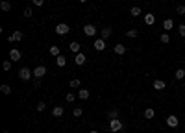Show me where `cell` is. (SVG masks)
<instances>
[{
    "label": "cell",
    "mask_w": 185,
    "mask_h": 133,
    "mask_svg": "<svg viewBox=\"0 0 185 133\" xmlns=\"http://www.w3.org/2000/svg\"><path fill=\"white\" fill-rule=\"evenodd\" d=\"M74 61H76V65H85V54H82V52L76 54V59Z\"/></svg>",
    "instance_id": "cell-16"
},
{
    "label": "cell",
    "mask_w": 185,
    "mask_h": 133,
    "mask_svg": "<svg viewBox=\"0 0 185 133\" xmlns=\"http://www.w3.org/2000/svg\"><path fill=\"white\" fill-rule=\"evenodd\" d=\"M183 89H185V81H183Z\"/></svg>",
    "instance_id": "cell-40"
},
{
    "label": "cell",
    "mask_w": 185,
    "mask_h": 133,
    "mask_svg": "<svg viewBox=\"0 0 185 133\" xmlns=\"http://www.w3.org/2000/svg\"><path fill=\"white\" fill-rule=\"evenodd\" d=\"M167 126L176 129V128L180 126V120H178V117H176V115H169V117H167Z\"/></svg>",
    "instance_id": "cell-4"
},
{
    "label": "cell",
    "mask_w": 185,
    "mask_h": 133,
    "mask_svg": "<svg viewBox=\"0 0 185 133\" xmlns=\"http://www.w3.org/2000/svg\"><path fill=\"white\" fill-rule=\"evenodd\" d=\"M2 69H4V70H9V69H11V61H4V63H2Z\"/></svg>",
    "instance_id": "cell-33"
},
{
    "label": "cell",
    "mask_w": 185,
    "mask_h": 133,
    "mask_svg": "<svg viewBox=\"0 0 185 133\" xmlns=\"http://www.w3.org/2000/svg\"><path fill=\"white\" fill-rule=\"evenodd\" d=\"M68 30H71V28H68V24H65V22H59V24L56 26V33L58 35H67Z\"/></svg>",
    "instance_id": "cell-3"
},
{
    "label": "cell",
    "mask_w": 185,
    "mask_h": 133,
    "mask_svg": "<svg viewBox=\"0 0 185 133\" xmlns=\"http://www.w3.org/2000/svg\"><path fill=\"white\" fill-rule=\"evenodd\" d=\"M32 15H33V9L32 8H26L24 9V17H32Z\"/></svg>",
    "instance_id": "cell-34"
},
{
    "label": "cell",
    "mask_w": 185,
    "mask_h": 133,
    "mask_svg": "<svg viewBox=\"0 0 185 133\" xmlns=\"http://www.w3.org/2000/svg\"><path fill=\"white\" fill-rule=\"evenodd\" d=\"M115 54H119V56H122V54H126V46L124 44H115Z\"/></svg>",
    "instance_id": "cell-14"
},
{
    "label": "cell",
    "mask_w": 185,
    "mask_h": 133,
    "mask_svg": "<svg viewBox=\"0 0 185 133\" xmlns=\"http://www.w3.org/2000/svg\"><path fill=\"white\" fill-rule=\"evenodd\" d=\"M154 22H155V17H154L152 13H146V15H145V24H146V26H152Z\"/></svg>",
    "instance_id": "cell-10"
},
{
    "label": "cell",
    "mask_w": 185,
    "mask_h": 133,
    "mask_svg": "<svg viewBox=\"0 0 185 133\" xmlns=\"http://www.w3.org/2000/svg\"><path fill=\"white\" fill-rule=\"evenodd\" d=\"M0 8H2V11H9V9H11V4L8 2V0H4V2L0 4Z\"/></svg>",
    "instance_id": "cell-26"
},
{
    "label": "cell",
    "mask_w": 185,
    "mask_h": 133,
    "mask_svg": "<svg viewBox=\"0 0 185 133\" xmlns=\"http://www.w3.org/2000/svg\"><path fill=\"white\" fill-rule=\"evenodd\" d=\"M178 33H180L181 37H185V24H180V26H178Z\"/></svg>",
    "instance_id": "cell-31"
},
{
    "label": "cell",
    "mask_w": 185,
    "mask_h": 133,
    "mask_svg": "<svg viewBox=\"0 0 185 133\" xmlns=\"http://www.w3.org/2000/svg\"><path fill=\"white\" fill-rule=\"evenodd\" d=\"M78 98H82V100H87V98H89V91H87V89H80V93H78Z\"/></svg>",
    "instance_id": "cell-20"
},
{
    "label": "cell",
    "mask_w": 185,
    "mask_h": 133,
    "mask_svg": "<svg viewBox=\"0 0 185 133\" xmlns=\"http://www.w3.org/2000/svg\"><path fill=\"white\" fill-rule=\"evenodd\" d=\"M89 133H98V131H89Z\"/></svg>",
    "instance_id": "cell-38"
},
{
    "label": "cell",
    "mask_w": 185,
    "mask_h": 133,
    "mask_svg": "<svg viewBox=\"0 0 185 133\" xmlns=\"http://www.w3.org/2000/svg\"><path fill=\"white\" fill-rule=\"evenodd\" d=\"M107 118H109V120L119 118V111H117V109H111V111H107Z\"/></svg>",
    "instance_id": "cell-17"
},
{
    "label": "cell",
    "mask_w": 185,
    "mask_h": 133,
    "mask_svg": "<svg viewBox=\"0 0 185 133\" xmlns=\"http://www.w3.org/2000/svg\"><path fill=\"white\" fill-rule=\"evenodd\" d=\"M83 33L89 35V37L96 35V26H95V24H85V26H83Z\"/></svg>",
    "instance_id": "cell-5"
},
{
    "label": "cell",
    "mask_w": 185,
    "mask_h": 133,
    "mask_svg": "<svg viewBox=\"0 0 185 133\" xmlns=\"http://www.w3.org/2000/svg\"><path fill=\"white\" fill-rule=\"evenodd\" d=\"M68 83H71L72 89H78V87H80V80H72V81H68Z\"/></svg>",
    "instance_id": "cell-32"
},
{
    "label": "cell",
    "mask_w": 185,
    "mask_h": 133,
    "mask_svg": "<svg viewBox=\"0 0 185 133\" xmlns=\"http://www.w3.org/2000/svg\"><path fill=\"white\" fill-rule=\"evenodd\" d=\"M155 117V111L152 109V107H148V109H145V118H148V120H152Z\"/></svg>",
    "instance_id": "cell-15"
},
{
    "label": "cell",
    "mask_w": 185,
    "mask_h": 133,
    "mask_svg": "<svg viewBox=\"0 0 185 133\" xmlns=\"http://www.w3.org/2000/svg\"><path fill=\"white\" fill-rule=\"evenodd\" d=\"M126 37L135 39V37H137V30H128V32H126Z\"/></svg>",
    "instance_id": "cell-28"
},
{
    "label": "cell",
    "mask_w": 185,
    "mask_h": 133,
    "mask_svg": "<svg viewBox=\"0 0 185 133\" xmlns=\"http://www.w3.org/2000/svg\"><path fill=\"white\" fill-rule=\"evenodd\" d=\"M65 100H67V102H68V104H72V102H74V100H76V96H74V94H72V93H68V94H67V96H65Z\"/></svg>",
    "instance_id": "cell-29"
},
{
    "label": "cell",
    "mask_w": 185,
    "mask_h": 133,
    "mask_svg": "<svg viewBox=\"0 0 185 133\" xmlns=\"http://www.w3.org/2000/svg\"><path fill=\"white\" fill-rule=\"evenodd\" d=\"M0 91H2V94H11V87L8 83H4V85H0Z\"/></svg>",
    "instance_id": "cell-21"
},
{
    "label": "cell",
    "mask_w": 185,
    "mask_h": 133,
    "mask_svg": "<svg viewBox=\"0 0 185 133\" xmlns=\"http://www.w3.org/2000/svg\"><path fill=\"white\" fill-rule=\"evenodd\" d=\"M176 11H178L180 15H185V6H183V4H181V6H178V8H176Z\"/></svg>",
    "instance_id": "cell-35"
},
{
    "label": "cell",
    "mask_w": 185,
    "mask_h": 133,
    "mask_svg": "<svg viewBox=\"0 0 185 133\" xmlns=\"http://www.w3.org/2000/svg\"><path fill=\"white\" fill-rule=\"evenodd\" d=\"M163 28H165L167 32L172 30V28H174V20H172V19H165V20H163Z\"/></svg>",
    "instance_id": "cell-13"
},
{
    "label": "cell",
    "mask_w": 185,
    "mask_h": 133,
    "mask_svg": "<svg viewBox=\"0 0 185 133\" xmlns=\"http://www.w3.org/2000/svg\"><path fill=\"white\" fill-rule=\"evenodd\" d=\"M20 39H22V32H13L11 37H8L9 43H17V41H20Z\"/></svg>",
    "instance_id": "cell-8"
},
{
    "label": "cell",
    "mask_w": 185,
    "mask_h": 133,
    "mask_svg": "<svg viewBox=\"0 0 185 133\" xmlns=\"http://www.w3.org/2000/svg\"><path fill=\"white\" fill-rule=\"evenodd\" d=\"M82 113H83V109H82V107H74V111H72V115H74V117H82Z\"/></svg>",
    "instance_id": "cell-30"
},
{
    "label": "cell",
    "mask_w": 185,
    "mask_h": 133,
    "mask_svg": "<svg viewBox=\"0 0 185 133\" xmlns=\"http://www.w3.org/2000/svg\"><path fill=\"white\" fill-rule=\"evenodd\" d=\"M44 107H46L44 102H39V104H37V111H44Z\"/></svg>",
    "instance_id": "cell-37"
},
{
    "label": "cell",
    "mask_w": 185,
    "mask_h": 133,
    "mask_svg": "<svg viewBox=\"0 0 185 133\" xmlns=\"http://www.w3.org/2000/svg\"><path fill=\"white\" fill-rule=\"evenodd\" d=\"M80 2H87V0H80Z\"/></svg>",
    "instance_id": "cell-39"
},
{
    "label": "cell",
    "mask_w": 185,
    "mask_h": 133,
    "mask_svg": "<svg viewBox=\"0 0 185 133\" xmlns=\"http://www.w3.org/2000/svg\"><path fill=\"white\" fill-rule=\"evenodd\" d=\"M109 35H111V28H104L102 30V39H107Z\"/></svg>",
    "instance_id": "cell-27"
},
{
    "label": "cell",
    "mask_w": 185,
    "mask_h": 133,
    "mask_svg": "<svg viewBox=\"0 0 185 133\" xmlns=\"http://www.w3.org/2000/svg\"><path fill=\"white\" fill-rule=\"evenodd\" d=\"M44 74H46V66H43V65H41V66H35V69H33V76H35L37 80H41Z\"/></svg>",
    "instance_id": "cell-6"
},
{
    "label": "cell",
    "mask_w": 185,
    "mask_h": 133,
    "mask_svg": "<svg viewBox=\"0 0 185 133\" xmlns=\"http://www.w3.org/2000/svg\"><path fill=\"white\" fill-rule=\"evenodd\" d=\"M174 76H176V80H183V78H185V70H183V69H178V70L174 72Z\"/></svg>",
    "instance_id": "cell-23"
},
{
    "label": "cell",
    "mask_w": 185,
    "mask_h": 133,
    "mask_svg": "<svg viewBox=\"0 0 185 133\" xmlns=\"http://www.w3.org/2000/svg\"><path fill=\"white\" fill-rule=\"evenodd\" d=\"M32 2H33V6H37V8H41V6L44 4V0H32Z\"/></svg>",
    "instance_id": "cell-36"
},
{
    "label": "cell",
    "mask_w": 185,
    "mask_h": 133,
    "mask_svg": "<svg viewBox=\"0 0 185 133\" xmlns=\"http://www.w3.org/2000/svg\"><path fill=\"white\" fill-rule=\"evenodd\" d=\"M159 41H161V43H165V44H167V43H169V41H170V35H169V33H167V32H165V33H161V35H159Z\"/></svg>",
    "instance_id": "cell-24"
},
{
    "label": "cell",
    "mask_w": 185,
    "mask_h": 133,
    "mask_svg": "<svg viewBox=\"0 0 185 133\" xmlns=\"http://www.w3.org/2000/svg\"><path fill=\"white\" fill-rule=\"evenodd\" d=\"M165 87H167L165 81H161V80H155V81H154V89H155V91H163Z\"/></svg>",
    "instance_id": "cell-11"
},
{
    "label": "cell",
    "mask_w": 185,
    "mask_h": 133,
    "mask_svg": "<svg viewBox=\"0 0 185 133\" xmlns=\"http://www.w3.org/2000/svg\"><path fill=\"white\" fill-rule=\"evenodd\" d=\"M71 50H72V52H76V54H80V43H76V41H74V43H71Z\"/></svg>",
    "instance_id": "cell-25"
},
{
    "label": "cell",
    "mask_w": 185,
    "mask_h": 133,
    "mask_svg": "<svg viewBox=\"0 0 185 133\" xmlns=\"http://www.w3.org/2000/svg\"><path fill=\"white\" fill-rule=\"evenodd\" d=\"M124 128V124L119 120V118H115V120H109V129L113 131V133H117V131H120Z\"/></svg>",
    "instance_id": "cell-2"
},
{
    "label": "cell",
    "mask_w": 185,
    "mask_h": 133,
    "mask_svg": "<svg viewBox=\"0 0 185 133\" xmlns=\"http://www.w3.org/2000/svg\"><path fill=\"white\" fill-rule=\"evenodd\" d=\"M50 56H54V57H58V56H61V50L58 48V46H50Z\"/></svg>",
    "instance_id": "cell-22"
},
{
    "label": "cell",
    "mask_w": 185,
    "mask_h": 133,
    "mask_svg": "<svg viewBox=\"0 0 185 133\" xmlns=\"http://www.w3.org/2000/svg\"><path fill=\"white\" fill-rule=\"evenodd\" d=\"M32 76H33V70H30L28 66H22V69L19 70V78H20L22 81H28Z\"/></svg>",
    "instance_id": "cell-1"
},
{
    "label": "cell",
    "mask_w": 185,
    "mask_h": 133,
    "mask_svg": "<svg viewBox=\"0 0 185 133\" xmlns=\"http://www.w3.org/2000/svg\"><path fill=\"white\" fill-rule=\"evenodd\" d=\"M63 113H65V109H63L61 105H56V107L52 109V115H54V117H63Z\"/></svg>",
    "instance_id": "cell-12"
},
{
    "label": "cell",
    "mask_w": 185,
    "mask_h": 133,
    "mask_svg": "<svg viewBox=\"0 0 185 133\" xmlns=\"http://www.w3.org/2000/svg\"><path fill=\"white\" fill-rule=\"evenodd\" d=\"M65 63H67V57L65 56H58L56 57V65L58 66H65Z\"/></svg>",
    "instance_id": "cell-18"
},
{
    "label": "cell",
    "mask_w": 185,
    "mask_h": 133,
    "mask_svg": "<svg viewBox=\"0 0 185 133\" xmlns=\"http://www.w3.org/2000/svg\"><path fill=\"white\" fill-rule=\"evenodd\" d=\"M95 50H98V52H102V50H106V39H96L95 41Z\"/></svg>",
    "instance_id": "cell-7"
},
{
    "label": "cell",
    "mask_w": 185,
    "mask_h": 133,
    "mask_svg": "<svg viewBox=\"0 0 185 133\" xmlns=\"http://www.w3.org/2000/svg\"><path fill=\"white\" fill-rule=\"evenodd\" d=\"M9 57H11V61H20V50H17V48H11V52H9Z\"/></svg>",
    "instance_id": "cell-9"
},
{
    "label": "cell",
    "mask_w": 185,
    "mask_h": 133,
    "mask_svg": "<svg viewBox=\"0 0 185 133\" xmlns=\"http://www.w3.org/2000/svg\"><path fill=\"white\" fill-rule=\"evenodd\" d=\"M130 15L131 17H139V15H141V8H137V6L130 8Z\"/></svg>",
    "instance_id": "cell-19"
}]
</instances>
